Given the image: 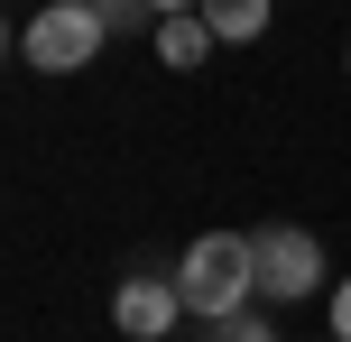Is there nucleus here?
Masks as SVG:
<instances>
[{
	"label": "nucleus",
	"mask_w": 351,
	"mask_h": 342,
	"mask_svg": "<svg viewBox=\"0 0 351 342\" xmlns=\"http://www.w3.org/2000/svg\"><path fill=\"white\" fill-rule=\"evenodd\" d=\"M176 287H185V315L231 324V315L259 296V250H250V232H204L185 259H176Z\"/></svg>",
	"instance_id": "1"
},
{
	"label": "nucleus",
	"mask_w": 351,
	"mask_h": 342,
	"mask_svg": "<svg viewBox=\"0 0 351 342\" xmlns=\"http://www.w3.org/2000/svg\"><path fill=\"white\" fill-rule=\"evenodd\" d=\"M111 37V10H93V0H47V10L19 28V56H28L37 74H84L93 56H102Z\"/></svg>",
	"instance_id": "2"
},
{
	"label": "nucleus",
	"mask_w": 351,
	"mask_h": 342,
	"mask_svg": "<svg viewBox=\"0 0 351 342\" xmlns=\"http://www.w3.org/2000/svg\"><path fill=\"white\" fill-rule=\"evenodd\" d=\"M250 250H259V296L268 306H296V296L324 287V241L305 222H268V232H250Z\"/></svg>",
	"instance_id": "3"
},
{
	"label": "nucleus",
	"mask_w": 351,
	"mask_h": 342,
	"mask_svg": "<svg viewBox=\"0 0 351 342\" xmlns=\"http://www.w3.org/2000/svg\"><path fill=\"white\" fill-rule=\"evenodd\" d=\"M111 324H121V342H158L185 324V287L158 269H139V278H121V296H111Z\"/></svg>",
	"instance_id": "4"
},
{
	"label": "nucleus",
	"mask_w": 351,
	"mask_h": 342,
	"mask_svg": "<svg viewBox=\"0 0 351 342\" xmlns=\"http://www.w3.org/2000/svg\"><path fill=\"white\" fill-rule=\"evenodd\" d=\"M268 10H278V0H204V28L222 37V47H250V37L268 28Z\"/></svg>",
	"instance_id": "5"
},
{
	"label": "nucleus",
	"mask_w": 351,
	"mask_h": 342,
	"mask_svg": "<svg viewBox=\"0 0 351 342\" xmlns=\"http://www.w3.org/2000/svg\"><path fill=\"white\" fill-rule=\"evenodd\" d=\"M204 47H222V37L204 28V10H185V19H158V56H167L176 74H185V65H204Z\"/></svg>",
	"instance_id": "6"
},
{
	"label": "nucleus",
	"mask_w": 351,
	"mask_h": 342,
	"mask_svg": "<svg viewBox=\"0 0 351 342\" xmlns=\"http://www.w3.org/2000/svg\"><path fill=\"white\" fill-rule=\"evenodd\" d=\"M213 342H268V324H250V315H231V324L213 333Z\"/></svg>",
	"instance_id": "7"
},
{
	"label": "nucleus",
	"mask_w": 351,
	"mask_h": 342,
	"mask_svg": "<svg viewBox=\"0 0 351 342\" xmlns=\"http://www.w3.org/2000/svg\"><path fill=\"white\" fill-rule=\"evenodd\" d=\"M333 342H351V278L333 287Z\"/></svg>",
	"instance_id": "8"
},
{
	"label": "nucleus",
	"mask_w": 351,
	"mask_h": 342,
	"mask_svg": "<svg viewBox=\"0 0 351 342\" xmlns=\"http://www.w3.org/2000/svg\"><path fill=\"white\" fill-rule=\"evenodd\" d=\"M185 10H204V0H148V19H185Z\"/></svg>",
	"instance_id": "9"
},
{
	"label": "nucleus",
	"mask_w": 351,
	"mask_h": 342,
	"mask_svg": "<svg viewBox=\"0 0 351 342\" xmlns=\"http://www.w3.org/2000/svg\"><path fill=\"white\" fill-rule=\"evenodd\" d=\"M93 10H121V0H93Z\"/></svg>",
	"instance_id": "10"
},
{
	"label": "nucleus",
	"mask_w": 351,
	"mask_h": 342,
	"mask_svg": "<svg viewBox=\"0 0 351 342\" xmlns=\"http://www.w3.org/2000/svg\"><path fill=\"white\" fill-rule=\"evenodd\" d=\"M324 342H333V333H324Z\"/></svg>",
	"instance_id": "11"
}]
</instances>
